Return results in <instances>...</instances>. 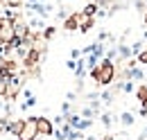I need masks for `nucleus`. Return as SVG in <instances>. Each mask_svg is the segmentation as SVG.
I'll return each instance as SVG.
<instances>
[{"instance_id":"3","label":"nucleus","mask_w":147,"mask_h":140,"mask_svg":"<svg viewBox=\"0 0 147 140\" xmlns=\"http://www.w3.org/2000/svg\"><path fill=\"white\" fill-rule=\"evenodd\" d=\"M34 124H36V136L48 138V136L55 133V124H52V120H48V118H43V115H36V118H34Z\"/></svg>"},{"instance_id":"20","label":"nucleus","mask_w":147,"mask_h":140,"mask_svg":"<svg viewBox=\"0 0 147 140\" xmlns=\"http://www.w3.org/2000/svg\"><path fill=\"white\" fill-rule=\"evenodd\" d=\"M2 2H5V0H0V5H2Z\"/></svg>"},{"instance_id":"15","label":"nucleus","mask_w":147,"mask_h":140,"mask_svg":"<svg viewBox=\"0 0 147 140\" xmlns=\"http://www.w3.org/2000/svg\"><path fill=\"white\" fill-rule=\"evenodd\" d=\"M102 122H104L107 127H109V124L113 122V115H111V113H107V115H102Z\"/></svg>"},{"instance_id":"11","label":"nucleus","mask_w":147,"mask_h":140,"mask_svg":"<svg viewBox=\"0 0 147 140\" xmlns=\"http://www.w3.org/2000/svg\"><path fill=\"white\" fill-rule=\"evenodd\" d=\"M7 81H9V77H0V97L7 95Z\"/></svg>"},{"instance_id":"9","label":"nucleus","mask_w":147,"mask_h":140,"mask_svg":"<svg viewBox=\"0 0 147 140\" xmlns=\"http://www.w3.org/2000/svg\"><path fill=\"white\" fill-rule=\"evenodd\" d=\"M136 97H138V102L147 97V84H140V86L136 88Z\"/></svg>"},{"instance_id":"19","label":"nucleus","mask_w":147,"mask_h":140,"mask_svg":"<svg viewBox=\"0 0 147 140\" xmlns=\"http://www.w3.org/2000/svg\"><path fill=\"white\" fill-rule=\"evenodd\" d=\"M145 25H147V14H145Z\"/></svg>"},{"instance_id":"18","label":"nucleus","mask_w":147,"mask_h":140,"mask_svg":"<svg viewBox=\"0 0 147 140\" xmlns=\"http://www.w3.org/2000/svg\"><path fill=\"white\" fill-rule=\"evenodd\" d=\"M97 140H113V136H111V133H104V136H100Z\"/></svg>"},{"instance_id":"7","label":"nucleus","mask_w":147,"mask_h":140,"mask_svg":"<svg viewBox=\"0 0 147 140\" xmlns=\"http://www.w3.org/2000/svg\"><path fill=\"white\" fill-rule=\"evenodd\" d=\"M20 127H23V120H9V122H7V131H9L11 136H16L20 131Z\"/></svg>"},{"instance_id":"10","label":"nucleus","mask_w":147,"mask_h":140,"mask_svg":"<svg viewBox=\"0 0 147 140\" xmlns=\"http://www.w3.org/2000/svg\"><path fill=\"white\" fill-rule=\"evenodd\" d=\"M120 124H122V127H129V124H134V115H131V113H122V118H120Z\"/></svg>"},{"instance_id":"14","label":"nucleus","mask_w":147,"mask_h":140,"mask_svg":"<svg viewBox=\"0 0 147 140\" xmlns=\"http://www.w3.org/2000/svg\"><path fill=\"white\" fill-rule=\"evenodd\" d=\"M140 115H147V97L140 100Z\"/></svg>"},{"instance_id":"17","label":"nucleus","mask_w":147,"mask_h":140,"mask_svg":"<svg viewBox=\"0 0 147 140\" xmlns=\"http://www.w3.org/2000/svg\"><path fill=\"white\" fill-rule=\"evenodd\" d=\"M7 5H11V7H20L23 5V0H5Z\"/></svg>"},{"instance_id":"12","label":"nucleus","mask_w":147,"mask_h":140,"mask_svg":"<svg viewBox=\"0 0 147 140\" xmlns=\"http://www.w3.org/2000/svg\"><path fill=\"white\" fill-rule=\"evenodd\" d=\"M41 36H43L45 41H48V38H52V36H55V27H48V30H43V32H41Z\"/></svg>"},{"instance_id":"5","label":"nucleus","mask_w":147,"mask_h":140,"mask_svg":"<svg viewBox=\"0 0 147 140\" xmlns=\"http://www.w3.org/2000/svg\"><path fill=\"white\" fill-rule=\"evenodd\" d=\"M11 36H14V20H11V16H2L0 18V38L9 41Z\"/></svg>"},{"instance_id":"16","label":"nucleus","mask_w":147,"mask_h":140,"mask_svg":"<svg viewBox=\"0 0 147 140\" xmlns=\"http://www.w3.org/2000/svg\"><path fill=\"white\" fill-rule=\"evenodd\" d=\"M118 52H120V57H129V48L120 45V48H118Z\"/></svg>"},{"instance_id":"1","label":"nucleus","mask_w":147,"mask_h":140,"mask_svg":"<svg viewBox=\"0 0 147 140\" xmlns=\"http://www.w3.org/2000/svg\"><path fill=\"white\" fill-rule=\"evenodd\" d=\"M91 77L95 79L97 86H109L115 79V66L111 63V59H104L102 63H95L91 70Z\"/></svg>"},{"instance_id":"4","label":"nucleus","mask_w":147,"mask_h":140,"mask_svg":"<svg viewBox=\"0 0 147 140\" xmlns=\"http://www.w3.org/2000/svg\"><path fill=\"white\" fill-rule=\"evenodd\" d=\"M38 59H41V52H38V50H34V48H30L27 52L23 54V66H25V70L38 68Z\"/></svg>"},{"instance_id":"2","label":"nucleus","mask_w":147,"mask_h":140,"mask_svg":"<svg viewBox=\"0 0 147 140\" xmlns=\"http://www.w3.org/2000/svg\"><path fill=\"white\" fill-rule=\"evenodd\" d=\"M16 138L18 140H36V124H34V118H27V120H23V127H20V131L16 133Z\"/></svg>"},{"instance_id":"6","label":"nucleus","mask_w":147,"mask_h":140,"mask_svg":"<svg viewBox=\"0 0 147 140\" xmlns=\"http://www.w3.org/2000/svg\"><path fill=\"white\" fill-rule=\"evenodd\" d=\"M63 27H66V32H73L79 27V14H73V16H68L63 20Z\"/></svg>"},{"instance_id":"8","label":"nucleus","mask_w":147,"mask_h":140,"mask_svg":"<svg viewBox=\"0 0 147 140\" xmlns=\"http://www.w3.org/2000/svg\"><path fill=\"white\" fill-rule=\"evenodd\" d=\"M95 14H97V5H95V2L86 5V9L82 11V16H95Z\"/></svg>"},{"instance_id":"13","label":"nucleus","mask_w":147,"mask_h":140,"mask_svg":"<svg viewBox=\"0 0 147 140\" xmlns=\"http://www.w3.org/2000/svg\"><path fill=\"white\" fill-rule=\"evenodd\" d=\"M138 54V63H147V50L145 52H136Z\"/></svg>"}]
</instances>
